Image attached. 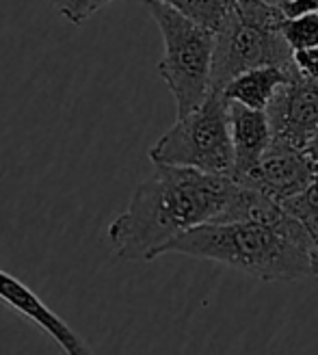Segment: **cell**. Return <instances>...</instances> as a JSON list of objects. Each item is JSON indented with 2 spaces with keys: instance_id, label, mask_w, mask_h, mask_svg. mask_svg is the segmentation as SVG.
<instances>
[{
  "instance_id": "6da1fadb",
  "label": "cell",
  "mask_w": 318,
  "mask_h": 355,
  "mask_svg": "<svg viewBox=\"0 0 318 355\" xmlns=\"http://www.w3.org/2000/svg\"><path fill=\"white\" fill-rule=\"evenodd\" d=\"M275 202L221 173L154 165L132 198L106 230L113 252L130 262L156 260L161 250L204 223L254 219Z\"/></svg>"
},
{
  "instance_id": "7a4b0ae2",
  "label": "cell",
  "mask_w": 318,
  "mask_h": 355,
  "mask_svg": "<svg viewBox=\"0 0 318 355\" xmlns=\"http://www.w3.org/2000/svg\"><path fill=\"white\" fill-rule=\"evenodd\" d=\"M167 254L221 262L262 282H292L312 275L316 252L303 223L273 204L262 217L193 227L167 243L158 258Z\"/></svg>"
},
{
  "instance_id": "3957f363",
  "label": "cell",
  "mask_w": 318,
  "mask_h": 355,
  "mask_svg": "<svg viewBox=\"0 0 318 355\" xmlns=\"http://www.w3.org/2000/svg\"><path fill=\"white\" fill-rule=\"evenodd\" d=\"M286 11L264 0H234L217 31L212 59V92L234 76L262 65L294 67V52L281 35Z\"/></svg>"
},
{
  "instance_id": "277c9868",
  "label": "cell",
  "mask_w": 318,
  "mask_h": 355,
  "mask_svg": "<svg viewBox=\"0 0 318 355\" xmlns=\"http://www.w3.org/2000/svg\"><path fill=\"white\" fill-rule=\"evenodd\" d=\"M163 35L165 52L158 61V74L175 100L178 117L188 115L212 92V59L217 31L193 22L163 0H143Z\"/></svg>"
},
{
  "instance_id": "5b68a950",
  "label": "cell",
  "mask_w": 318,
  "mask_h": 355,
  "mask_svg": "<svg viewBox=\"0 0 318 355\" xmlns=\"http://www.w3.org/2000/svg\"><path fill=\"white\" fill-rule=\"evenodd\" d=\"M154 165L191 167L234 178V148L229 135V102L221 92L210 96L150 148Z\"/></svg>"
},
{
  "instance_id": "8992f818",
  "label": "cell",
  "mask_w": 318,
  "mask_h": 355,
  "mask_svg": "<svg viewBox=\"0 0 318 355\" xmlns=\"http://www.w3.org/2000/svg\"><path fill=\"white\" fill-rule=\"evenodd\" d=\"M275 146L308 150L318 135V80L299 72L267 106Z\"/></svg>"
},
{
  "instance_id": "52a82bcc",
  "label": "cell",
  "mask_w": 318,
  "mask_h": 355,
  "mask_svg": "<svg viewBox=\"0 0 318 355\" xmlns=\"http://www.w3.org/2000/svg\"><path fill=\"white\" fill-rule=\"evenodd\" d=\"M318 175V161L308 150H292L271 144L260 165L247 173L240 184L251 187L277 204H284L301 195Z\"/></svg>"
},
{
  "instance_id": "ba28073f",
  "label": "cell",
  "mask_w": 318,
  "mask_h": 355,
  "mask_svg": "<svg viewBox=\"0 0 318 355\" xmlns=\"http://www.w3.org/2000/svg\"><path fill=\"white\" fill-rule=\"evenodd\" d=\"M0 304L39 327L65 355H98L91 345L76 334L74 327H69L37 293L5 269H0Z\"/></svg>"
},
{
  "instance_id": "9c48e42d",
  "label": "cell",
  "mask_w": 318,
  "mask_h": 355,
  "mask_svg": "<svg viewBox=\"0 0 318 355\" xmlns=\"http://www.w3.org/2000/svg\"><path fill=\"white\" fill-rule=\"evenodd\" d=\"M229 102V100H227ZM229 135L234 148V180L251 173L273 144L267 111H256L238 102H229Z\"/></svg>"
},
{
  "instance_id": "30bf717a",
  "label": "cell",
  "mask_w": 318,
  "mask_h": 355,
  "mask_svg": "<svg viewBox=\"0 0 318 355\" xmlns=\"http://www.w3.org/2000/svg\"><path fill=\"white\" fill-rule=\"evenodd\" d=\"M299 74L297 65L294 67H281V65H262L247 69V72L234 76L229 80L221 94L229 102H238L242 106H249L256 111H267L273 96L281 85H286Z\"/></svg>"
},
{
  "instance_id": "8fae6325",
  "label": "cell",
  "mask_w": 318,
  "mask_h": 355,
  "mask_svg": "<svg viewBox=\"0 0 318 355\" xmlns=\"http://www.w3.org/2000/svg\"><path fill=\"white\" fill-rule=\"evenodd\" d=\"M163 3L178 9L182 15L191 17L193 22L219 31L229 9H232L234 0H163Z\"/></svg>"
},
{
  "instance_id": "7c38bea8",
  "label": "cell",
  "mask_w": 318,
  "mask_h": 355,
  "mask_svg": "<svg viewBox=\"0 0 318 355\" xmlns=\"http://www.w3.org/2000/svg\"><path fill=\"white\" fill-rule=\"evenodd\" d=\"M281 35L292 52L318 46V13L290 15L281 24Z\"/></svg>"
},
{
  "instance_id": "4fadbf2b",
  "label": "cell",
  "mask_w": 318,
  "mask_h": 355,
  "mask_svg": "<svg viewBox=\"0 0 318 355\" xmlns=\"http://www.w3.org/2000/svg\"><path fill=\"white\" fill-rule=\"evenodd\" d=\"M46 3L57 9L61 17L74 26H82L89 17L102 7L115 3V0H46Z\"/></svg>"
},
{
  "instance_id": "5bb4252c",
  "label": "cell",
  "mask_w": 318,
  "mask_h": 355,
  "mask_svg": "<svg viewBox=\"0 0 318 355\" xmlns=\"http://www.w3.org/2000/svg\"><path fill=\"white\" fill-rule=\"evenodd\" d=\"M281 206H284L290 212V215H294V212H301V210L318 212V175L314 178V182L301 195H297V198L284 202Z\"/></svg>"
},
{
  "instance_id": "9a60e30c",
  "label": "cell",
  "mask_w": 318,
  "mask_h": 355,
  "mask_svg": "<svg viewBox=\"0 0 318 355\" xmlns=\"http://www.w3.org/2000/svg\"><path fill=\"white\" fill-rule=\"evenodd\" d=\"M294 65L303 76L318 80V46L294 52Z\"/></svg>"
},
{
  "instance_id": "2e32d148",
  "label": "cell",
  "mask_w": 318,
  "mask_h": 355,
  "mask_svg": "<svg viewBox=\"0 0 318 355\" xmlns=\"http://www.w3.org/2000/svg\"><path fill=\"white\" fill-rule=\"evenodd\" d=\"M292 217H297L299 221L303 223L306 232L314 245V252L318 254V212H312V210H301V212H294Z\"/></svg>"
},
{
  "instance_id": "e0dca14e",
  "label": "cell",
  "mask_w": 318,
  "mask_h": 355,
  "mask_svg": "<svg viewBox=\"0 0 318 355\" xmlns=\"http://www.w3.org/2000/svg\"><path fill=\"white\" fill-rule=\"evenodd\" d=\"M286 15H301V13H318V0H292L288 7H284Z\"/></svg>"
},
{
  "instance_id": "ac0fdd59",
  "label": "cell",
  "mask_w": 318,
  "mask_h": 355,
  "mask_svg": "<svg viewBox=\"0 0 318 355\" xmlns=\"http://www.w3.org/2000/svg\"><path fill=\"white\" fill-rule=\"evenodd\" d=\"M308 152H310V156L314 158V161H318V135L314 137V141H312V144H310Z\"/></svg>"
},
{
  "instance_id": "d6986e66",
  "label": "cell",
  "mask_w": 318,
  "mask_h": 355,
  "mask_svg": "<svg viewBox=\"0 0 318 355\" xmlns=\"http://www.w3.org/2000/svg\"><path fill=\"white\" fill-rule=\"evenodd\" d=\"M264 3H269V5H275V7H281V9H284V7H288V5L292 3V0H264Z\"/></svg>"
},
{
  "instance_id": "ffe728a7",
  "label": "cell",
  "mask_w": 318,
  "mask_h": 355,
  "mask_svg": "<svg viewBox=\"0 0 318 355\" xmlns=\"http://www.w3.org/2000/svg\"><path fill=\"white\" fill-rule=\"evenodd\" d=\"M312 275H316V279H318V254H314V262H312Z\"/></svg>"
}]
</instances>
